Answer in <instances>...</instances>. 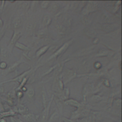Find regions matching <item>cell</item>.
Segmentation results:
<instances>
[{
	"label": "cell",
	"mask_w": 122,
	"mask_h": 122,
	"mask_svg": "<svg viewBox=\"0 0 122 122\" xmlns=\"http://www.w3.org/2000/svg\"><path fill=\"white\" fill-rule=\"evenodd\" d=\"M101 99V98L100 96H94L92 98V100L94 101H98Z\"/></svg>",
	"instance_id": "obj_16"
},
{
	"label": "cell",
	"mask_w": 122,
	"mask_h": 122,
	"mask_svg": "<svg viewBox=\"0 0 122 122\" xmlns=\"http://www.w3.org/2000/svg\"><path fill=\"white\" fill-rule=\"evenodd\" d=\"M102 122H112L110 121H108V120H105V121H102Z\"/></svg>",
	"instance_id": "obj_20"
},
{
	"label": "cell",
	"mask_w": 122,
	"mask_h": 122,
	"mask_svg": "<svg viewBox=\"0 0 122 122\" xmlns=\"http://www.w3.org/2000/svg\"><path fill=\"white\" fill-rule=\"evenodd\" d=\"M3 25V22L2 21V20L0 19V27H1Z\"/></svg>",
	"instance_id": "obj_18"
},
{
	"label": "cell",
	"mask_w": 122,
	"mask_h": 122,
	"mask_svg": "<svg viewBox=\"0 0 122 122\" xmlns=\"http://www.w3.org/2000/svg\"><path fill=\"white\" fill-rule=\"evenodd\" d=\"M27 94L29 97H32L33 96V95L34 94V91L33 90H32L31 89H29L27 92Z\"/></svg>",
	"instance_id": "obj_10"
},
{
	"label": "cell",
	"mask_w": 122,
	"mask_h": 122,
	"mask_svg": "<svg viewBox=\"0 0 122 122\" xmlns=\"http://www.w3.org/2000/svg\"><path fill=\"white\" fill-rule=\"evenodd\" d=\"M48 2L49 1H43V3L41 4V6L43 8H45L46 7H47L48 5Z\"/></svg>",
	"instance_id": "obj_15"
},
{
	"label": "cell",
	"mask_w": 122,
	"mask_h": 122,
	"mask_svg": "<svg viewBox=\"0 0 122 122\" xmlns=\"http://www.w3.org/2000/svg\"><path fill=\"white\" fill-rule=\"evenodd\" d=\"M17 96H18L19 98H21V97L22 96L23 94H22V93L21 92H17Z\"/></svg>",
	"instance_id": "obj_17"
},
{
	"label": "cell",
	"mask_w": 122,
	"mask_h": 122,
	"mask_svg": "<svg viewBox=\"0 0 122 122\" xmlns=\"http://www.w3.org/2000/svg\"><path fill=\"white\" fill-rule=\"evenodd\" d=\"M75 122H76V121H75Z\"/></svg>",
	"instance_id": "obj_21"
},
{
	"label": "cell",
	"mask_w": 122,
	"mask_h": 122,
	"mask_svg": "<svg viewBox=\"0 0 122 122\" xmlns=\"http://www.w3.org/2000/svg\"><path fill=\"white\" fill-rule=\"evenodd\" d=\"M48 48V47H44L41 49L37 52V55L39 56L42 54H43L47 49Z\"/></svg>",
	"instance_id": "obj_9"
},
{
	"label": "cell",
	"mask_w": 122,
	"mask_h": 122,
	"mask_svg": "<svg viewBox=\"0 0 122 122\" xmlns=\"http://www.w3.org/2000/svg\"><path fill=\"white\" fill-rule=\"evenodd\" d=\"M15 47H17L18 49H20L21 50H27L28 49L27 47H26L25 46H24V45H23L21 43H20L19 42H17L15 44Z\"/></svg>",
	"instance_id": "obj_7"
},
{
	"label": "cell",
	"mask_w": 122,
	"mask_h": 122,
	"mask_svg": "<svg viewBox=\"0 0 122 122\" xmlns=\"http://www.w3.org/2000/svg\"><path fill=\"white\" fill-rule=\"evenodd\" d=\"M0 54L3 57L5 58L7 55V50L4 47H2L0 49Z\"/></svg>",
	"instance_id": "obj_8"
},
{
	"label": "cell",
	"mask_w": 122,
	"mask_h": 122,
	"mask_svg": "<svg viewBox=\"0 0 122 122\" xmlns=\"http://www.w3.org/2000/svg\"><path fill=\"white\" fill-rule=\"evenodd\" d=\"M22 117L26 122H36L39 119V115L33 113H27L23 115Z\"/></svg>",
	"instance_id": "obj_1"
},
{
	"label": "cell",
	"mask_w": 122,
	"mask_h": 122,
	"mask_svg": "<svg viewBox=\"0 0 122 122\" xmlns=\"http://www.w3.org/2000/svg\"><path fill=\"white\" fill-rule=\"evenodd\" d=\"M22 24L21 20L20 18H16L15 19L13 22V28L15 29H18L20 27Z\"/></svg>",
	"instance_id": "obj_6"
},
{
	"label": "cell",
	"mask_w": 122,
	"mask_h": 122,
	"mask_svg": "<svg viewBox=\"0 0 122 122\" xmlns=\"http://www.w3.org/2000/svg\"><path fill=\"white\" fill-rule=\"evenodd\" d=\"M62 122H75V121L74 120H71L70 119H68L65 117H63L62 119Z\"/></svg>",
	"instance_id": "obj_14"
},
{
	"label": "cell",
	"mask_w": 122,
	"mask_h": 122,
	"mask_svg": "<svg viewBox=\"0 0 122 122\" xmlns=\"http://www.w3.org/2000/svg\"><path fill=\"white\" fill-rule=\"evenodd\" d=\"M52 101V99L51 100L50 102L47 105V106H46L44 107V110L42 111L41 112V121L45 122L47 121L49 118V110L51 104V102Z\"/></svg>",
	"instance_id": "obj_2"
},
{
	"label": "cell",
	"mask_w": 122,
	"mask_h": 122,
	"mask_svg": "<svg viewBox=\"0 0 122 122\" xmlns=\"http://www.w3.org/2000/svg\"><path fill=\"white\" fill-rule=\"evenodd\" d=\"M10 121L11 122H23L22 120L20 119L14 118L12 117H10Z\"/></svg>",
	"instance_id": "obj_12"
},
{
	"label": "cell",
	"mask_w": 122,
	"mask_h": 122,
	"mask_svg": "<svg viewBox=\"0 0 122 122\" xmlns=\"http://www.w3.org/2000/svg\"><path fill=\"white\" fill-rule=\"evenodd\" d=\"M21 33L20 31L15 32L13 35L11 39L10 43V46H12L13 45L15 44L17 42V41H18V40L21 36Z\"/></svg>",
	"instance_id": "obj_3"
},
{
	"label": "cell",
	"mask_w": 122,
	"mask_h": 122,
	"mask_svg": "<svg viewBox=\"0 0 122 122\" xmlns=\"http://www.w3.org/2000/svg\"><path fill=\"white\" fill-rule=\"evenodd\" d=\"M50 21V18L48 17H45L43 20V23L45 25H47L49 23Z\"/></svg>",
	"instance_id": "obj_13"
},
{
	"label": "cell",
	"mask_w": 122,
	"mask_h": 122,
	"mask_svg": "<svg viewBox=\"0 0 122 122\" xmlns=\"http://www.w3.org/2000/svg\"><path fill=\"white\" fill-rule=\"evenodd\" d=\"M65 103L67 104H68L72 106H74L75 107H79L80 106V104L77 101L73 99L68 100L65 102Z\"/></svg>",
	"instance_id": "obj_5"
},
{
	"label": "cell",
	"mask_w": 122,
	"mask_h": 122,
	"mask_svg": "<svg viewBox=\"0 0 122 122\" xmlns=\"http://www.w3.org/2000/svg\"><path fill=\"white\" fill-rule=\"evenodd\" d=\"M7 67V63L4 61H2L0 63V69H5Z\"/></svg>",
	"instance_id": "obj_11"
},
{
	"label": "cell",
	"mask_w": 122,
	"mask_h": 122,
	"mask_svg": "<svg viewBox=\"0 0 122 122\" xmlns=\"http://www.w3.org/2000/svg\"><path fill=\"white\" fill-rule=\"evenodd\" d=\"M60 115L58 111H55L48 118L47 122H56L59 119Z\"/></svg>",
	"instance_id": "obj_4"
},
{
	"label": "cell",
	"mask_w": 122,
	"mask_h": 122,
	"mask_svg": "<svg viewBox=\"0 0 122 122\" xmlns=\"http://www.w3.org/2000/svg\"><path fill=\"white\" fill-rule=\"evenodd\" d=\"M0 122H6V120L5 119H2L1 120H0Z\"/></svg>",
	"instance_id": "obj_19"
}]
</instances>
